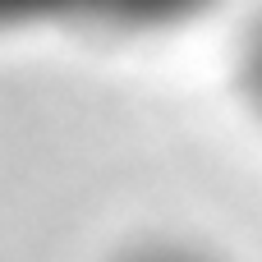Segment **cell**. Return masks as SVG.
<instances>
[{"label":"cell","mask_w":262,"mask_h":262,"mask_svg":"<svg viewBox=\"0 0 262 262\" xmlns=\"http://www.w3.org/2000/svg\"><path fill=\"white\" fill-rule=\"evenodd\" d=\"M212 0H0V32L32 23H92L120 32L170 28L203 14Z\"/></svg>","instance_id":"cell-1"},{"label":"cell","mask_w":262,"mask_h":262,"mask_svg":"<svg viewBox=\"0 0 262 262\" xmlns=\"http://www.w3.org/2000/svg\"><path fill=\"white\" fill-rule=\"evenodd\" d=\"M235 78H239V92L244 101L262 115V14L244 28L239 37V55H235Z\"/></svg>","instance_id":"cell-2"},{"label":"cell","mask_w":262,"mask_h":262,"mask_svg":"<svg viewBox=\"0 0 262 262\" xmlns=\"http://www.w3.org/2000/svg\"><path fill=\"white\" fill-rule=\"evenodd\" d=\"M124 262H212V258H203V253H193V249H184V244H152V249L129 253Z\"/></svg>","instance_id":"cell-3"}]
</instances>
